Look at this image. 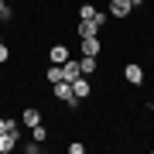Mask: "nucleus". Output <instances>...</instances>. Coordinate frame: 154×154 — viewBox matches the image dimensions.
Instances as JSON below:
<instances>
[{"instance_id":"9","label":"nucleus","mask_w":154,"mask_h":154,"mask_svg":"<svg viewBox=\"0 0 154 154\" xmlns=\"http://www.w3.org/2000/svg\"><path fill=\"white\" fill-rule=\"evenodd\" d=\"M75 75H82V69H79V58H69V62H62V79H65V82H72Z\"/></svg>"},{"instance_id":"4","label":"nucleus","mask_w":154,"mask_h":154,"mask_svg":"<svg viewBox=\"0 0 154 154\" xmlns=\"http://www.w3.org/2000/svg\"><path fill=\"white\" fill-rule=\"evenodd\" d=\"M72 93H75L79 99H89V96H93V82H89V75H75V79H72Z\"/></svg>"},{"instance_id":"15","label":"nucleus","mask_w":154,"mask_h":154,"mask_svg":"<svg viewBox=\"0 0 154 154\" xmlns=\"http://www.w3.org/2000/svg\"><path fill=\"white\" fill-rule=\"evenodd\" d=\"M96 14L99 11H96L93 4H82V7H79V17H82V21H96Z\"/></svg>"},{"instance_id":"3","label":"nucleus","mask_w":154,"mask_h":154,"mask_svg":"<svg viewBox=\"0 0 154 154\" xmlns=\"http://www.w3.org/2000/svg\"><path fill=\"white\" fill-rule=\"evenodd\" d=\"M21 147V130H7V134H0V154H11Z\"/></svg>"},{"instance_id":"5","label":"nucleus","mask_w":154,"mask_h":154,"mask_svg":"<svg viewBox=\"0 0 154 154\" xmlns=\"http://www.w3.org/2000/svg\"><path fill=\"white\" fill-rule=\"evenodd\" d=\"M134 14V4L130 0H110V17H116V21H123V17Z\"/></svg>"},{"instance_id":"20","label":"nucleus","mask_w":154,"mask_h":154,"mask_svg":"<svg viewBox=\"0 0 154 154\" xmlns=\"http://www.w3.org/2000/svg\"><path fill=\"white\" fill-rule=\"evenodd\" d=\"M130 4H134V11H137V7H144V4H147V0H130Z\"/></svg>"},{"instance_id":"14","label":"nucleus","mask_w":154,"mask_h":154,"mask_svg":"<svg viewBox=\"0 0 154 154\" xmlns=\"http://www.w3.org/2000/svg\"><path fill=\"white\" fill-rule=\"evenodd\" d=\"M31 140H48V127H45V123H38V127H31Z\"/></svg>"},{"instance_id":"12","label":"nucleus","mask_w":154,"mask_h":154,"mask_svg":"<svg viewBox=\"0 0 154 154\" xmlns=\"http://www.w3.org/2000/svg\"><path fill=\"white\" fill-rule=\"evenodd\" d=\"M11 21H14V7L7 0H0V24H11Z\"/></svg>"},{"instance_id":"19","label":"nucleus","mask_w":154,"mask_h":154,"mask_svg":"<svg viewBox=\"0 0 154 154\" xmlns=\"http://www.w3.org/2000/svg\"><path fill=\"white\" fill-rule=\"evenodd\" d=\"M82 151H86V144H79V140H75V144H69V154H82Z\"/></svg>"},{"instance_id":"17","label":"nucleus","mask_w":154,"mask_h":154,"mask_svg":"<svg viewBox=\"0 0 154 154\" xmlns=\"http://www.w3.org/2000/svg\"><path fill=\"white\" fill-rule=\"evenodd\" d=\"M21 151L24 154H41L45 147H41V140H31V144H21Z\"/></svg>"},{"instance_id":"7","label":"nucleus","mask_w":154,"mask_h":154,"mask_svg":"<svg viewBox=\"0 0 154 154\" xmlns=\"http://www.w3.org/2000/svg\"><path fill=\"white\" fill-rule=\"evenodd\" d=\"M72 55H69V45H51V48H48V62H51V65H62V62H69Z\"/></svg>"},{"instance_id":"16","label":"nucleus","mask_w":154,"mask_h":154,"mask_svg":"<svg viewBox=\"0 0 154 154\" xmlns=\"http://www.w3.org/2000/svg\"><path fill=\"white\" fill-rule=\"evenodd\" d=\"M45 79H48V82H58V79H62V65H48Z\"/></svg>"},{"instance_id":"11","label":"nucleus","mask_w":154,"mask_h":154,"mask_svg":"<svg viewBox=\"0 0 154 154\" xmlns=\"http://www.w3.org/2000/svg\"><path fill=\"white\" fill-rule=\"evenodd\" d=\"M79 69H82V75H93V72L99 69V58H93V55H82V58H79Z\"/></svg>"},{"instance_id":"13","label":"nucleus","mask_w":154,"mask_h":154,"mask_svg":"<svg viewBox=\"0 0 154 154\" xmlns=\"http://www.w3.org/2000/svg\"><path fill=\"white\" fill-rule=\"evenodd\" d=\"M7 130H21V120H14V116H0V134Z\"/></svg>"},{"instance_id":"22","label":"nucleus","mask_w":154,"mask_h":154,"mask_svg":"<svg viewBox=\"0 0 154 154\" xmlns=\"http://www.w3.org/2000/svg\"><path fill=\"white\" fill-rule=\"evenodd\" d=\"M151 4H154V0H151Z\"/></svg>"},{"instance_id":"2","label":"nucleus","mask_w":154,"mask_h":154,"mask_svg":"<svg viewBox=\"0 0 154 154\" xmlns=\"http://www.w3.org/2000/svg\"><path fill=\"white\" fill-rule=\"evenodd\" d=\"M123 79H127V86H144V79H147V72H144V65L140 62H127L123 65Z\"/></svg>"},{"instance_id":"21","label":"nucleus","mask_w":154,"mask_h":154,"mask_svg":"<svg viewBox=\"0 0 154 154\" xmlns=\"http://www.w3.org/2000/svg\"><path fill=\"white\" fill-rule=\"evenodd\" d=\"M7 4H11V0H7Z\"/></svg>"},{"instance_id":"10","label":"nucleus","mask_w":154,"mask_h":154,"mask_svg":"<svg viewBox=\"0 0 154 154\" xmlns=\"http://www.w3.org/2000/svg\"><path fill=\"white\" fill-rule=\"evenodd\" d=\"M21 123L28 127V130H31V127H38V123H41V110H38V106H28V110L21 113Z\"/></svg>"},{"instance_id":"1","label":"nucleus","mask_w":154,"mask_h":154,"mask_svg":"<svg viewBox=\"0 0 154 154\" xmlns=\"http://www.w3.org/2000/svg\"><path fill=\"white\" fill-rule=\"evenodd\" d=\"M51 96H55L58 103H65L69 110H79V106H82V99H79L75 93H72V82H65V79H58V82H51Z\"/></svg>"},{"instance_id":"6","label":"nucleus","mask_w":154,"mask_h":154,"mask_svg":"<svg viewBox=\"0 0 154 154\" xmlns=\"http://www.w3.org/2000/svg\"><path fill=\"white\" fill-rule=\"evenodd\" d=\"M99 31L103 28H99L96 21H82V17H79V24H75V38H96Z\"/></svg>"},{"instance_id":"8","label":"nucleus","mask_w":154,"mask_h":154,"mask_svg":"<svg viewBox=\"0 0 154 154\" xmlns=\"http://www.w3.org/2000/svg\"><path fill=\"white\" fill-rule=\"evenodd\" d=\"M79 45H82V55H93V58H99V51H103L99 34H96V38H79Z\"/></svg>"},{"instance_id":"18","label":"nucleus","mask_w":154,"mask_h":154,"mask_svg":"<svg viewBox=\"0 0 154 154\" xmlns=\"http://www.w3.org/2000/svg\"><path fill=\"white\" fill-rule=\"evenodd\" d=\"M7 58H11V48H7V45H4V41H0V65H4V62H7Z\"/></svg>"}]
</instances>
